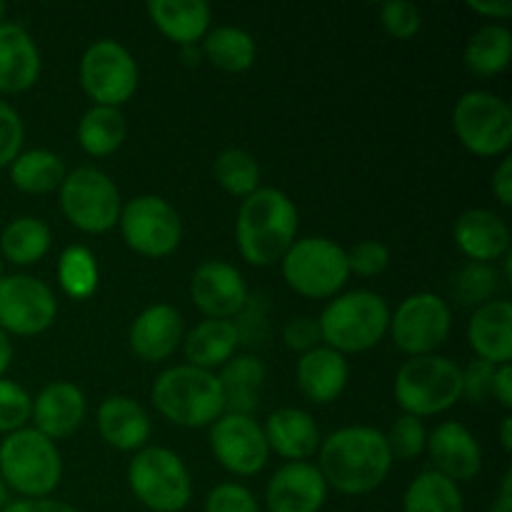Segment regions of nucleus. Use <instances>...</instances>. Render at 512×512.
Masks as SVG:
<instances>
[{"instance_id":"obj_1","label":"nucleus","mask_w":512,"mask_h":512,"mask_svg":"<svg viewBox=\"0 0 512 512\" xmlns=\"http://www.w3.org/2000/svg\"><path fill=\"white\" fill-rule=\"evenodd\" d=\"M320 465L328 488L343 495H365L378 490L393 468L385 433L368 425H350L330 433L320 443Z\"/></svg>"},{"instance_id":"obj_2","label":"nucleus","mask_w":512,"mask_h":512,"mask_svg":"<svg viewBox=\"0 0 512 512\" xmlns=\"http://www.w3.org/2000/svg\"><path fill=\"white\" fill-rule=\"evenodd\" d=\"M298 235V208L278 188H258L243 198L235 220L238 250L250 265H273L283 260Z\"/></svg>"},{"instance_id":"obj_3","label":"nucleus","mask_w":512,"mask_h":512,"mask_svg":"<svg viewBox=\"0 0 512 512\" xmlns=\"http://www.w3.org/2000/svg\"><path fill=\"white\" fill-rule=\"evenodd\" d=\"M150 395L155 410L183 428H205L225 413L218 375L188 363L163 370Z\"/></svg>"},{"instance_id":"obj_4","label":"nucleus","mask_w":512,"mask_h":512,"mask_svg":"<svg viewBox=\"0 0 512 512\" xmlns=\"http://www.w3.org/2000/svg\"><path fill=\"white\" fill-rule=\"evenodd\" d=\"M320 338L338 353H363L375 348L390 328V305L373 290L335 295L318 318Z\"/></svg>"},{"instance_id":"obj_5","label":"nucleus","mask_w":512,"mask_h":512,"mask_svg":"<svg viewBox=\"0 0 512 512\" xmlns=\"http://www.w3.org/2000/svg\"><path fill=\"white\" fill-rule=\"evenodd\" d=\"M400 408L415 418L440 415L463 398V368L445 355H418L400 365L393 383Z\"/></svg>"},{"instance_id":"obj_6","label":"nucleus","mask_w":512,"mask_h":512,"mask_svg":"<svg viewBox=\"0 0 512 512\" xmlns=\"http://www.w3.org/2000/svg\"><path fill=\"white\" fill-rule=\"evenodd\" d=\"M63 478L58 445L35 428H20L0 443V480L25 498H48Z\"/></svg>"},{"instance_id":"obj_7","label":"nucleus","mask_w":512,"mask_h":512,"mask_svg":"<svg viewBox=\"0 0 512 512\" xmlns=\"http://www.w3.org/2000/svg\"><path fill=\"white\" fill-rule=\"evenodd\" d=\"M128 485L153 512H180L193 498V480L178 453L145 445L128 465Z\"/></svg>"},{"instance_id":"obj_8","label":"nucleus","mask_w":512,"mask_h":512,"mask_svg":"<svg viewBox=\"0 0 512 512\" xmlns=\"http://www.w3.org/2000/svg\"><path fill=\"white\" fill-rule=\"evenodd\" d=\"M280 263L285 283L305 298H335L350 278L345 248L323 235L295 240Z\"/></svg>"},{"instance_id":"obj_9","label":"nucleus","mask_w":512,"mask_h":512,"mask_svg":"<svg viewBox=\"0 0 512 512\" xmlns=\"http://www.w3.org/2000/svg\"><path fill=\"white\" fill-rule=\"evenodd\" d=\"M60 210L75 228L85 233H105L120 218V190L100 168L80 165L65 173L60 183Z\"/></svg>"},{"instance_id":"obj_10","label":"nucleus","mask_w":512,"mask_h":512,"mask_svg":"<svg viewBox=\"0 0 512 512\" xmlns=\"http://www.w3.org/2000/svg\"><path fill=\"white\" fill-rule=\"evenodd\" d=\"M453 128L470 153L493 158L512 143V108L490 90H468L453 108Z\"/></svg>"},{"instance_id":"obj_11","label":"nucleus","mask_w":512,"mask_h":512,"mask_svg":"<svg viewBox=\"0 0 512 512\" xmlns=\"http://www.w3.org/2000/svg\"><path fill=\"white\" fill-rule=\"evenodd\" d=\"M80 83L93 105L118 108L138 90V63L123 43L100 38L80 58Z\"/></svg>"},{"instance_id":"obj_12","label":"nucleus","mask_w":512,"mask_h":512,"mask_svg":"<svg viewBox=\"0 0 512 512\" xmlns=\"http://www.w3.org/2000/svg\"><path fill=\"white\" fill-rule=\"evenodd\" d=\"M120 233L125 243L148 258H165L183 240L178 210L160 195H138L120 210Z\"/></svg>"},{"instance_id":"obj_13","label":"nucleus","mask_w":512,"mask_h":512,"mask_svg":"<svg viewBox=\"0 0 512 512\" xmlns=\"http://www.w3.org/2000/svg\"><path fill=\"white\" fill-rule=\"evenodd\" d=\"M453 328V313L448 300L435 293L408 295L403 303L390 313V333L395 345L410 358L435 353V348L448 340Z\"/></svg>"},{"instance_id":"obj_14","label":"nucleus","mask_w":512,"mask_h":512,"mask_svg":"<svg viewBox=\"0 0 512 512\" xmlns=\"http://www.w3.org/2000/svg\"><path fill=\"white\" fill-rule=\"evenodd\" d=\"M58 315L55 295L33 275L0 278V328L13 335H40Z\"/></svg>"},{"instance_id":"obj_15","label":"nucleus","mask_w":512,"mask_h":512,"mask_svg":"<svg viewBox=\"0 0 512 512\" xmlns=\"http://www.w3.org/2000/svg\"><path fill=\"white\" fill-rule=\"evenodd\" d=\"M210 450L233 475H255L268 465L270 448L253 415L223 413L210 425Z\"/></svg>"},{"instance_id":"obj_16","label":"nucleus","mask_w":512,"mask_h":512,"mask_svg":"<svg viewBox=\"0 0 512 512\" xmlns=\"http://www.w3.org/2000/svg\"><path fill=\"white\" fill-rule=\"evenodd\" d=\"M190 295L193 303L215 320H233L235 315L243 313L250 300L245 278L235 265L225 260L200 263L190 278Z\"/></svg>"},{"instance_id":"obj_17","label":"nucleus","mask_w":512,"mask_h":512,"mask_svg":"<svg viewBox=\"0 0 512 512\" xmlns=\"http://www.w3.org/2000/svg\"><path fill=\"white\" fill-rule=\"evenodd\" d=\"M328 500V483L318 465L285 463L265 488V505L270 512H320Z\"/></svg>"},{"instance_id":"obj_18","label":"nucleus","mask_w":512,"mask_h":512,"mask_svg":"<svg viewBox=\"0 0 512 512\" xmlns=\"http://www.w3.org/2000/svg\"><path fill=\"white\" fill-rule=\"evenodd\" d=\"M425 450L430 453L435 468L440 475L450 478L453 483L478 478L483 470V448L473 430L465 428L463 423L445 420L433 433L428 435Z\"/></svg>"},{"instance_id":"obj_19","label":"nucleus","mask_w":512,"mask_h":512,"mask_svg":"<svg viewBox=\"0 0 512 512\" xmlns=\"http://www.w3.org/2000/svg\"><path fill=\"white\" fill-rule=\"evenodd\" d=\"M453 240L470 263H493L510 253V228L503 215L488 208H470L458 215Z\"/></svg>"},{"instance_id":"obj_20","label":"nucleus","mask_w":512,"mask_h":512,"mask_svg":"<svg viewBox=\"0 0 512 512\" xmlns=\"http://www.w3.org/2000/svg\"><path fill=\"white\" fill-rule=\"evenodd\" d=\"M85 413H88V403H85L83 390L65 380H55L35 395L30 418H33L35 430L55 443L73 435L83 425Z\"/></svg>"},{"instance_id":"obj_21","label":"nucleus","mask_w":512,"mask_h":512,"mask_svg":"<svg viewBox=\"0 0 512 512\" xmlns=\"http://www.w3.org/2000/svg\"><path fill=\"white\" fill-rule=\"evenodd\" d=\"M183 333V315L173 305L155 303L130 325V348L145 363H158L175 353Z\"/></svg>"},{"instance_id":"obj_22","label":"nucleus","mask_w":512,"mask_h":512,"mask_svg":"<svg viewBox=\"0 0 512 512\" xmlns=\"http://www.w3.org/2000/svg\"><path fill=\"white\" fill-rule=\"evenodd\" d=\"M300 393L318 405H328L343 395L350 378V365L343 353L318 345L300 355L298 368H295Z\"/></svg>"},{"instance_id":"obj_23","label":"nucleus","mask_w":512,"mask_h":512,"mask_svg":"<svg viewBox=\"0 0 512 512\" xmlns=\"http://www.w3.org/2000/svg\"><path fill=\"white\" fill-rule=\"evenodd\" d=\"M263 433L268 448L290 463L308 460L310 455L318 453L320 443H323L313 415L300 408H280L270 413L263 425Z\"/></svg>"},{"instance_id":"obj_24","label":"nucleus","mask_w":512,"mask_h":512,"mask_svg":"<svg viewBox=\"0 0 512 512\" xmlns=\"http://www.w3.org/2000/svg\"><path fill=\"white\" fill-rule=\"evenodd\" d=\"M468 343L480 360L493 365L512 358V303L505 298L488 300L470 315Z\"/></svg>"},{"instance_id":"obj_25","label":"nucleus","mask_w":512,"mask_h":512,"mask_svg":"<svg viewBox=\"0 0 512 512\" xmlns=\"http://www.w3.org/2000/svg\"><path fill=\"white\" fill-rule=\"evenodd\" d=\"M98 430L105 443L130 453L148 445L153 423H150L148 410L138 400L128 395H110L98 408Z\"/></svg>"},{"instance_id":"obj_26","label":"nucleus","mask_w":512,"mask_h":512,"mask_svg":"<svg viewBox=\"0 0 512 512\" xmlns=\"http://www.w3.org/2000/svg\"><path fill=\"white\" fill-rule=\"evenodd\" d=\"M40 50L18 23H0V93H23L40 75Z\"/></svg>"},{"instance_id":"obj_27","label":"nucleus","mask_w":512,"mask_h":512,"mask_svg":"<svg viewBox=\"0 0 512 512\" xmlns=\"http://www.w3.org/2000/svg\"><path fill=\"white\" fill-rule=\"evenodd\" d=\"M148 15L160 33L178 45L200 43L213 18L205 0H150Z\"/></svg>"},{"instance_id":"obj_28","label":"nucleus","mask_w":512,"mask_h":512,"mask_svg":"<svg viewBox=\"0 0 512 512\" xmlns=\"http://www.w3.org/2000/svg\"><path fill=\"white\" fill-rule=\"evenodd\" d=\"M183 340L185 358L190 360L188 365L213 373V368H223L235 355V348L240 343V328L233 320L208 318L195 325Z\"/></svg>"},{"instance_id":"obj_29","label":"nucleus","mask_w":512,"mask_h":512,"mask_svg":"<svg viewBox=\"0 0 512 512\" xmlns=\"http://www.w3.org/2000/svg\"><path fill=\"white\" fill-rule=\"evenodd\" d=\"M223 390L225 413L250 415L260 403L265 383V365L255 355H233L218 375Z\"/></svg>"},{"instance_id":"obj_30","label":"nucleus","mask_w":512,"mask_h":512,"mask_svg":"<svg viewBox=\"0 0 512 512\" xmlns=\"http://www.w3.org/2000/svg\"><path fill=\"white\" fill-rule=\"evenodd\" d=\"M512 58V33L508 25L488 23L475 30L463 50L465 68L480 78L503 73Z\"/></svg>"},{"instance_id":"obj_31","label":"nucleus","mask_w":512,"mask_h":512,"mask_svg":"<svg viewBox=\"0 0 512 512\" xmlns=\"http://www.w3.org/2000/svg\"><path fill=\"white\" fill-rule=\"evenodd\" d=\"M200 50L210 63L228 73H243V70L253 68L255 55H258L253 35L238 25H218V28L208 30L205 38L200 40Z\"/></svg>"},{"instance_id":"obj_32","label":"nucleus","mask_w":512,"mask_h":512,"mask_svg":"<svg viewBox=\"0 0 512 512\" xmlns=\"http://www.w3.org/2000/svg\"><path fill=\"white\" fill-rule=\"evenodd\" d=\"M128 135V123L120 108L110 105H90L78 123L80 148L95 158L115 153Z\"/></svg>"},{"instance_id":"obj_33","label":"nucleus","mask_w":512,"mask_h":512,"mask_svg":"<svg viewBox=\"0 0 512 512\" xmlns=\"http://www.w3.org/2000/svg\"><path fill=\"white\" fill-rule=\"evenodd\" d=\"M65 178V163L58 153L45 148L23 150L10 163V180L23 193H50L60 188Z\"/></svg>"},{"instance_id":"obj_34","label":"nucleus","mask_w":512,"mask_h":512,"mask_svg":"<svg viewBox=\"0 0 512 512\" xmlns=\"http://www.w3.org/2000/svg\"><path fill=\"white\" fill-rule=\"evenodd\" d=\"M403 512H465V500L458 483L438 470H425L405 490Z\"/></svg>"},{"instance_id":"obj_35","label":"nucleus","mask_w":512,"mask_h":512,"mask_svg":"<svg viewBox=\"0 0 512 512\" xmlns=\"http://www.w3.org/2000/svg\"><path fill=\"white\" fill-rule=\"evenodd\" d=\"M50 228L45 220L30 218H15L5 225L3 235H0V248L3 255L15 265H33L43 258L50 250Z\"/></svg>"},{"instance_id":"obj_36","label":"nucleus","mask_w":512,"mask_h":512,"mask_svg":"<svg viewBox=\"0 0 512 512\" xmlns=\"http://www.w3.org/2000/svg\"><path fill=\"white\" fill-rule=\"evenodd\" d=\"M98 260L85 245H68L58 258V280L65 295L73 300H85L98 288Z\"/></svg>"},{"instance_id":"obj_37","label":"nucleus","mask_w":512,"mask_h":512,"mask_svg":"<svg viewBox=\"0 0 512 512\" xmlns=\"http://www.w3.org/2000/svg\"><path fill=\"white\" fill-rule=\"evenodd\" d=\"M213 175L220 188L228 190L235 198H248L260 188V165L248 150L225 148L213 163Z\"/></svg>"},{"instance_id":"obj_38","label":"nucleus","mask_w":512,"mask_h":512,"mask_svg":"<svg viewBox=\"0 0 512 512\" xmlns=\"http://www.w3.org/2000/svg\"><path fill=\"white\" fill-rule=\"evenodd\" d=\"M498 290V270L485 263H468L455 273L450 283V293L463 305H483L493 300V293Z\"/></svg>"},{"instance_id":"obj_39","label":"nucleus","mask_w":512,"mask_h":512,"mask_svg":"<svg viewBox=\"0 0 512 512\" xmlns=\"http://www.w3.org/2000/svg\"><path fill=\"white\" fill-rule=\"evenodd\" d=\"M385 443H388V450L393 458L413 460L425 450L428 430H425L423 420L415 418V415L403 413L400 418H395V423L390 425V430L385 433Z\"/></svg>"},{"instance_id":"obj_40","label":"nucleus","mask_w":512,"mask_h":512,"mask_svg":"<svg viewBox=\"0 0 512 512\" xmlns=\"http://www.w3.org/2000/svg\"><path fill=\"white\" fill-rule=\"evenodd\" d=\"M33 413V398L13 380L0 378V433L25 428Z\"/></svg>"},{"instance_id":"obj_41","label":"nucleus","mask_w":512,"mask_h":512,"mask_svg":"<svg viewBox=\"0 0 512 512\" xmlns=\"http://www.w3.org/2000/svg\"><path fill=\"white\" fill-rule=\"evenodd\" d=\"M380 23L393 38L408 40L423 25V13L418 5L408 3V0H388L380 5Z\"/></svg>"},{"instance_id":"obj_42","label":"nucleus","mask_w":512,"mask_h":512,"mask_svg":"<svg viewBox=\"0 0 512 512\" xmlns=\"http://www.w3.org/2000/svg\"><path fill=\"white\" fill-rule=\"evenodd\" d=\"M348 255V270L363 278L380 275L390 265V248L380 240H360L353 248L345 250Z\"/></svg>"},{"instance_id":"obj_43","label":"nucleus","mask_w":512,"mask_h":512,"mask_svg":"<svg viewBox=\"0 0 512 512\" xmlns=\"http://www.w3.org/2000/svg\"><path fill=\"white\" fill-rule=\"evenodd\" d=\"M205 512H260V505L245 485L220 483L208 493Z\"/></svg>"},{"instance_id":"obj_44","label":"nucleus","mask_w":512,"mask_h":512,"mask_svg":"<svg viewBox=\"0 0 512 512\" xmlns=\"http://www.w3.org/2000/svg\"><path fill=\"white\" fill-rule=\"evenodd\" d=\"M23 120L10 103L0 100V168L10 165L23 145Z\"/></svg>"},{"instance_id":"obj_45","label":"nucleus","mask_w":512,"mask_h":512,"mask_svg":"<svg viewBox=\"0 0 512 512\" xmlns=\"http://www.w3.org/2000/svg\"><path fill=\"white\" fill-rule=\"evenodd\" d=\"M498 365L488 360H470L468 368H463V395L470 403H485L493 398V375Z\"/></svg>"},{"instance_id":"obj_46","label":"nucleus","mask_w":512,"mask_h":512,"mask_svg":"<svg viewBox=\"0 0 512 512\" xmlns=\"http://www.w3.org/2000/svg\"><path fill=\"white\" fill-rule=\"evenodd\" d=\"M283 340L290 350H298V353H308V350L318 348L323 343L318 320L308 318V315H298V318L288 320L283 330Z\"/></svg>"},{"instance_id":"obj_47","label":"nucleus","mask_w":512,"mask_h":512,"mask_svg":"<svg viewBox=\"0 0 512 512\" xmlns=\"http://www.w3.org/2000/svg\"><path fill=\"white\" fill-rule=\"evenodd\" d=\"M0 512H78L73 505L63 503V500H50V498H23L8 503Z\"/></svg>"},{"instance_id":"obj_48","label":"nucleus","mask_w":512,"mask_h":512,"mask_svg":"<svg viewBox=\"0 0 512 512\" xmlns=\"http://www.w3.org/2000/svg\"><path fill=\"white\" fill-rule=\"evenodd\" d=\"M493 193L503 205L512 203V158H503L493 173Z\"/></svg>"},{"instance_id":"obj_49","label":"nucleus","mask_w":512,"mask_h":512,"mask_svg":"<svg viewBox=\"0 0 512 512\" xmlns=\"http://www.w3.org/2000/svg\"><path fill=\"white\" fill-rule=\"evenodd\" d=\"M493 398L498 400L505 410L512 408V368H510V363H503L495 368Z\"/></svg>"},{"instance_id":"obj_50","label":"nucleus","mask_w":512,"mask_h":512,"mask_svg":"<svg viewBox=\"0 0 512 512\" xmlns=\"http://www.w3.org/2000/svg\"><path fill=\"white\" fill-rule=\"evenodd\" d=\"M468 8L495 20H505L512 15L510 0H468Z\"/></svg>"},{"instance_id":"obj_51","label":"nucleus","mask_w":512,"mask_h":512,"mask_svg":"<svg viewBox=\"0 0 512 512\" xmlns=\"http://www.w3.org/2000/svg\"><path fill=\"white\" fill-rule=\"evenodd\" d=\"M510 485H512V473L508 470V473L503 475V485H500V493H498V498H495L493 510H490V512H512V490H510Z\"/></svg>"},{"instance_id":"obj_52","label":"nucleus","mask_w":512,"mask_h":512,"mask_svg":"<svg viewBox=\"0 0 512 512\" xmlns=\"http://www.w3.org/2000/svg\"><path fill=\"white\" fill-rule=\"evenodd\" d=\"M10 360H13V343H10L8 333L0 328V378H3V373L8 370Z\"/></svg>"},{"instance_id":"obj_53","label":"nucleus","mask_w":512,"mask_h":512,"mask_svg":"<svg viewBox=\"0 0 512 512\" xmlns=\"http://www.w3.org/2000/svg\"><path fill=\"white\" fill-rule=\"evenodd\" d=\"M500 443H503L505 453H510L512 450V418L510 415H505V418L500 420Z\"/></svg>"},{"instance_id":"obj_54","label":"nucleus","mask_w":512,"mask_h":512,"mask_svg":"<svg viewBox=\"0 0 512 512\" xmlns=\"http://www.w3.org/2000/svg\"><path fill=\"white\" fill-rule=\"evenodd\" d=\"M180 55H183V60L188 65H198L200 58H203V50L198 48V43H195V45H180Z\"/></svg>"},{"instance_id":"obj_55","label":"nucleus","mask_w":512,"mask_h":512,"mask_svg":"<svg viewBox=\"0 0 512 512\" xmlns=\"http://www.w3.org/2000/svg\"><path fill=\"white\" fill-rule=\"evenodd\" d=\"M5 505H8V488H5V483L0 480V510H3Z\"/></svg>"},{"instance_id":"obj_56","label":"nucleus","mask_w":512,"mask_h":512,"mask_svg":"<svg viewBox=\"0 0 512 512\" xmlns=\"http://www.w3.org/2000/svg\"><path fill=\"white\" fill-rule=\"evenodd\" d=\"M5 13H8V5H5V3H3V0H0V23H3Z\"/></svg>"},{"instance_id":"obj_57","label":"nucleus","mask_w":512,"mask_h":512,"mask_svg":"<svg viewBox=\"0 0 512 512\" xmlns=\"http://www.w3.org/2000/svg\"><path fill=\"white\" fill-rule=\"evenodd\" d=\"M0 278H3V260H0Z\"/></svg>"}]
</instances>
